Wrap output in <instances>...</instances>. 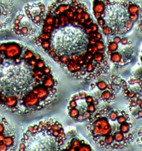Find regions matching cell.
<instances>
[{"label":"cell","instance_id":"5bb4252c","mask_svg":"<svg viewBox=\"0 0 142 151\" xmlns=\"http://www.w3.org/2000/svg\"><path fill=\"white\" fill-rule=\"evenodd\" d=\"M129 110L135 119L142 118V97L128 101Z\"/></svg>","mask_w":142,"mask_h":151},{"label":"cell","instance_id":"7c38bea8","mask_svg":"<svg viewBox=\"0 0 142 151\" xmlns=\"http://www.w3.org/2000/svg\"><path fill=\"white\" fill-rule=\"evenodd\" d=\"M59 151H94L84 140L73 134H67L66 140Z\"/></svg>","mask_w":142,"mask_h":151},{"label":"cell","instance_id":"52a82bcc","mask_svg":"<svg viewBox=\"0 0 142 151\" xmlns=\"http://www.w3.org/2000/svg\"><path fill=\"white\" fill-rule=\"evenodd\" d=\"M106 59L117 67H123L133 62L135 50L133 41L125 35L106 36L104 40Z\"/></svg>","mask_w":142,"mask_h":151},{"label":"cell","instance_id":"4fadbf2b","mask_svg":"<svg viewBox=\"0 0 142 151\" xmlns=\"http://www.w3.org/2000/svg\"><path fill=\"white\" fill-rule=\"evenodd\" d=\"M14 4L11 1H0V32L13 21Z\"/></svg>","mask_w":142,"mask_h":151},{"label":"cell","instance_id":"2e32d148","mask_svg":"<svg viewBox=\"0 0 142 151\" xmlns=\"http://www.w3.org/2000/svg\"><path fill=\"white\" fill-rule=\"evenodd\" d=\"M138 58L140 60V62L141 63L142 65V43L140 46L139 52H138Z\"/></svg>","mask_w":142,"mask_h":151},{"label":"cell","instance_id":"8fae6325","mask_svg":"<svg viewBox=\"0 0 142 151\" xmlns=\"http://www.w3.org/2000/svg\"><path fill=\"white\" fill-rule=\"evenodd\" d=\"M120 93L128 101L133 99L142 98V78L130 76L127 80L123 79Z\"/></svg>","mask_w":142,"mask_h":151},{"label":"cell","instance_id":"30bf717a","mask_svg":"<svg viewBox=\"0 0 142 151\" xmlns=\"http://www.w3.org/2000/svg\"><path fill=\"white\" fill-rule=\"evenodd\" d=\"M123 79L120 76H111L108 81H106L103 89L99 91V98L102 101L109 104L114 100L118 93L120 91Z\"/></svg>","mask_w":142,"mask_h":151},{"label":"cell","instance_id":"5b68a950","mask_svg":"<svg viewBox=\"0 0 142 151\" xmlns=\"http://www.w3.org/2000/svg\"><path fill=\"white\" fill-rule=\"evenodd\" d=\"M66 138L60 122L53 119L41 120L26 129L17 151H59Z\"/></svg>","mask_w":142,"mask_h":151},{"label":"cell","instance_id":"8992f818","mask_svg":"<svg viewBox=\"0 0 142 151\" xmlns=\"http://www.w3.org/2000/svg\"><path fill=\"white\" fill-rule=\"evenodd\" d=\"M47 6L43 2L27 4L14 17L11 30L16 36L32 38L38 35L44 22Z\"/></svg>","mask_w":142,"mask_h":151},{"label":"cell","instance_id":"ba28073f","mask_svg":"<svg viewBox=\"0 0 142 151\" xmlns=\"http://www.w3.org/2000/svg\"><path fill=\"white\" fill-rule=\"evenodd\" d=\"M99 106L98 98L82 91L75 93L70 99L67 107V114L75 122H87Z\"/></svg>","mask_w":142,"mask_h":151},{"label":"cell","instance_id":"9a60e30c","mask_svg":"<svg viewBox=\"0 0 142 151\" xmlns=\"http://www.w3.org/2000/svg\"><path fill=\"white\" fill-rule=\"evenodd\" d=\"M136 25H137L138 30L142 35V11L140 14L139 17L138 19L137 22L136 23Z\"/></svg>","mask_w":142,"mask_h":151},{"label":"cell","instance_id":"7a4b0ae2","mask_svg":"<svg viewBox=\"0 0 142 151\" xmlns=\"http://www.w3.org/2000/svg\"><path fill=\"white\" fill-rule=\"evenodd\" d=\"M58 81L40 53L17 41L0 42V107L26 115L53 102Z\"/></svg>","mask_w":142,"mask_h":151},{"label":"cell","instance_id":"9c48e42d","mask_svg":"<svg viewBox=\"0 0 142 151\" xmlns=\"http://www.w3.org/2000/svg\"><path fill=\"white\" fill-rule=\"evenodd\" d=\"M17 134L13 124L0 113V151H15Z\"/></svg>","mask_w":142,"mask_h":151},{"label":"cell","instance_id":"3957f363","mask_svg":"<svg viewBox=\"0 0 142 151\" xmlns=\"http://www.w3.org/2000/svg\"><path fill=\"white\" fill-rule=\"evenodd\" d=\"M130 120L128 113L123 109L99 106L87 121L88 136L101 148L121 149L133 141L121 132L122 124Z\"/></svg>","mask_w":142,"mask_h":151},{"label":"cell","instance_id":"6da1fadb","mask_svg":"<svg viewBox=\"0 0 142 151\" xmlns=\"http://www.w3.org/2000/svg\"><path fill=\"white\" fill-rule=\"evenodd\" d=\"M102 35L84 2L54 1L32 40L76 79L97 81L110 72Z\"/></svg>","mask_w":142,"mask_h":151},{"label":"cell","instance_id":"277c9868","mask_svg":"<svg viewBox=\"0 0 142 151\" xmlns=\"http://www.w3.org/2000/svg\"><path fill=\"white\" fill-rule=\"evenodd\" d=\"M93 14L105 37L125 35L137 23L142 6L136 1H94Z\"/></svg>","mask_w":142,"mask_h":151}]
</instances>
